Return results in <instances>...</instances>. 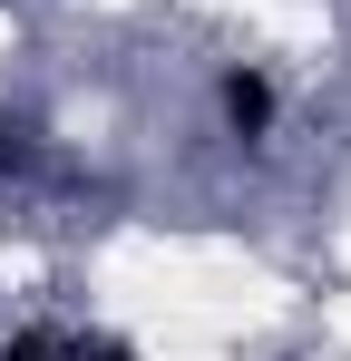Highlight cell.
<instances>
[{
	"label": "cell",
	"instance_id": "cell-1",
	"mask_svg": "<svg viewBox=\"0 0 351 361\" xmlns=\"http://www.w3.org/2000/svg\"><path fill=\"white\" fill-rule=\"evenodd\" d=\"M215 98H225V127H234V137H264V127H273V78H264V68H225Z\"/></svg>",
	"mask_w": 351,
	"mask_h": 361
},
{
	"label": "cell",
	"instance_id": "cell-2",
	"mask_svg": "<svg viewBox=\"0 0 351 361\" xmlns=\"http://www.w3.org/2000/svg\"><path fill=\"white\" fill-rule=\"evenodd\" d=\"M0 166H10V137H0Z\"/></svg>",
	"mask_w": 351,
	"mask_h": 361
}]
</instances>
